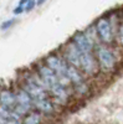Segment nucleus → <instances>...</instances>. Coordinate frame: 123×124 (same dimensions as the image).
I'll return each instance as SVG.
<instances>
[{"mask_svg": "<svg viewBox=\"0 0 123 124\" xmlns=\"http://www.w3.org/2000/svg\"><path fill=\"white\" fill-rule=\"evenodd\" d=\"M95 56L96 60L98 62V66L99 70L103 71V72H111L113 71L116 65H117V58L116 55L113 52L109 46L107 45H98L95 48Z\"/></svg>", "mask_w": 123, "mask_h": 124, "instance_id": "1", "label": "nucleus"}, {"mask_svg": "<svg viewBox=\"0 0 123 124\" xmlns=\"http://www.w3.org/2000/svg\"><path fill=\"white\" fill-rule=\"evenodd\" d=\"M96 30H97V35L99 39V42H102L103 45H111L115 40L116 34V30L112 25L111 19L107 16H102L97 20V23L95 24Z\"/></svg>", "mask_w": 123, "mask_h": 124, "instance_id": "2", "label": "nucleus"}, {"mask_svg": "<svg viewBox=\"0 0 123 124\" xmlns=\"http://www.w3.org/2000/svg\"><path fill=\"white\" fill-rule=\"evenodd\" d=\"M60 54L62 55V57L67 61V63L70 66H74L76 68H80V61H81V55L82 52L76 47V45L72 41H68L64 46H61Z\"/></svg>", "mask_w": 123, "mask_h": 124, "instance_id": "3", "label": "nucleus"}, {"mask_svg": "<svg viewBox=\"0 0 123 124\" xmlns=\"http://www.w3.org/2000/svg\"><path fill=\"white\" fill-rule=\"evenodd\" d=\"M34 70L36 71V73L39 75V77L41 78V81L44 82V85L46 86L47 92H49L50 88H52L54 86H56V85L58 83V77L54 73V71H51V70L44 63V61L37 62Z\"/></svg>", "mask_w": 123, "mask_h": 124, "instance_id": "4", "label": "nucleus"}, {"mask_svg": "<svg viewBox=\"0 0 123 124\" xmlns=\"http://www.w3.org/2000/svg\"><path fill=\"white\" fill-rule=\"evenodd\" d=\"M71 41L82 54H92L95 52V48L97 47L93 41L85 34V31H76L71 37Z\"/></svg>", "mask_w": 123, "mask_h": 124, "instance_id": "5", "label": "nucleus"}, {"mask_svg": "<svg viewBox=\"0 0 123 124\" xmlns=\"http://www.w3.org/2000/svg\"><path fill=\"white\" fill-rule=\"evenodd\" d=\"M80 71L87 76H96L97 72L99 71L98 62L96 60L95 54H82L81 61H80Z\"/></svg>", "mask_w": 123, "mask_h": 124, "instance_id": "6", "label": "nucleus"}, {"mask_svg": "<svg viewBox=\"0 0 123 124\" xmlns=\"http://www.w3.org/2000/svg\"><path fill=\"white\" fill-rule=\"evenodd\" d=\"M49 97L54 101L55 104L58 106H66L70 99V88L62 86L58 82L56 86H54L52 88L49 89Z\"/></svg>", "mask_w": 123, "mask_h": 124, "instance_id": "7", "label": "nucleus"}, {"mask_svg": "<svg viewBox=\"0 0 123 124\" xmlns=\"http://www.w3.org/2000/svg\"><path fill=\"white\" fill-rule=\"evenodd\" d=\"M15 106H16V99H15L14 89L8 87L0 88V107L13 110Z\"/></svg>", "mask_w": 123, "mask_h": 124, "instance_id": "8", "label": "nucleus"}, {"mask_svg": "<svg viewBox=\"0 0 123 124\" xmlns=\"http://www.w3.org/2000/svg\"><path fill=\"white\" fill-rule=\"evenodd\" d=\"M34 109L41 113L42 116H51L56 112V104L50 97L44 99H39L34 102Z\"/></svg>", "mask_w": 123, "mask_h": 124, "instance_id": "9", "label": "nucleus"}, {"mask_svg": "<svg viewBox=\"0 0 123 124\" xmlns=\"http://www.w3.org/2000/svg\"><path fill=\"white\" fill-rule=\"evenodd\" d=\"M68 81H70V83H71V87L75 88L77 86H81V85H83L86 81V76L82 73V72L80 71V68H76L74 66H70L67 67V73H66Z\"/></svg>", "mask_w": 123, "mask_h": 124, "instance_id": "10", "label": "nucleus"}, {"mask_svg": "<svg viewBox=\"0 0 123 124\" xmlns=\"http://www.w3.org/2000/svg\"><path fill=\"white\" fill-rule=\"evenodd\" d=\"M42 123V114L39 113L37 110H31L26 114L23 119V124H41Z\"/></svg>", "mask_w": 123, "mask_h": 124, "instance_id": "11", "label": "nucleus"}, {"mask_svg": "<svg viewBox=\"0 0 123 124\" xmlns=\"http://www.w3.org/2000/svg\"><path fill=\"white\" fill-rule=\"evenodd\" d=\"M35 6H36V0H29V1L25 4L24 9H25L26 13H30V11H33V10L35 9Z\"/></svg>", "mask_w": 123, "mask_h": 124, "instance_id": "12", "label": "nucleus"}, {"mask_svg": "<svg viewBox=\"0 0 123 124\" xmlns=\"http://www.w3.org/2000/svg\"><path fill=\"white\" fill-rule=\"evenodd\" d=\"M14 24H15V19H9V20H6V21H4L1 25H0V29L1 30H8V29L11 27Z\"/></svg>", "mask_w": 123, "mask_h": 124, "instance_id": "13", "label": "nucleus"}, {"mask_svg": "<svg viewBox=\"0 0 123 124\" xmlns=\"http://www.w3.org/2000/svg\"><path fill=\"white\" fill-rule=\"evenodd\" d=\"M117 35H118V41H119V45L123 47V23L119 25V27H118V31H117Z\"/></svg>", "mask_w": 123, "mask_h": 124, "instance_id": "14", "label": "nucleus"}, {"mask_svg": "<svg viewBox=\"0 0 123 124\" xmlns=\"http://www.w3.org/2000/svg\"><path fill=\"white\" fill-rule=\"evenodd\" d=\"M25 11V9H24V6H21V5H17L15 9H14V11H13V14L14 15H20V14H23Z\"/></svg>", "mask_w": 123, "mask_h": 124, "instance_id": "15", "label": "nucleus"}, {"mask_svg": "<svg viewBox=\"0 0 123 124\" xmlns=\"http://www.w3.org/2000/svg\"><path fill=\"white\" fill-rule=\"evenodd\" d=\"M45 1H47V0H36V5L40 6V5H42Z\"/></svg>", "mask_w": 123, "mask_h": 124, "instance_id": "16", "label": "nucleus"}]
</instances>
